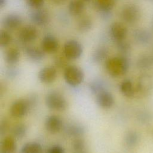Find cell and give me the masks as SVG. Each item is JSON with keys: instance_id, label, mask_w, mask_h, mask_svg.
<instances>
[{"instance_id": "6da1fadb", "label": "cell", "mask_w": 153, "mask_h": 153, "mask_svg": "<svg viewBox=\"0 0 153 153\" xmlns=\"http://www.w3.org/2000/svg\"><path fill=\"white\" fill-rule=\"evenodd\" d=\"M105 68L109 75L112 77H119L127 72L128 62L124 57H112L106 60Z\"/></svg>"}, {"instance_id": "7a4b0ae2", "label": "cell", "mask_w": 153, "mask_h": 153, "mask_svg": "<svg viewBox=\"0 0 153 153\" xmlns=\"http://www.w3.org/2000/svg\"><path fill=\"white\" fill-rule=\"evenodd\" d=\"M84 78L82 70L75 65H69L64 71V78L71 86L76 87L81 84Z\"/></svg>"}, {"instance_id": "3957f363", "label": "cell", "mask_w": 153, "mask_h": 153, "mask_svg": "<svg viewBox=\"0 0 153 153\" xmlns=\"http://www.w3.org/2000/svg\"><path fill=\"white\" fill-rule=\"evenodd\" d=\"M45 102L46 106L52 110L63 111L68 107V102L65 97L56 91L48 93L46 95Z\"/></svg>"}, {"instance_id": "277c9868", "label": "cell", "mask_w": 153, "mask_h": 153, "mask_svg": "<svg viewBox=\"0 0 153 153\" xmlns=\"http://www.w3.org/2000/svg\"><path fill=\"white\" fill-rule=\"evenodd\" d=\"M82 51L81 44L75 39H69L64 44L63 54L68 60H76L79 58Z\"/></svg>"}, {"instance_id": "5b68a950", "label": "cell", "mask_w": 153, "mask_h": 153, "mask_svg": "<svg viewBox=\"0 0 153 153\" xmlns=\"http://www.w3.org/2000/svg\"><path fill=\"white\" fill-rule=\"evenodd\" d=\"M32 106V102L25 99H20L14 101L10 107L11 115L16 118L25 116Z\"/></svg>"}, {"instance_id": "8992f818", "label": "cell", "mask_w": 153, "mask_h": 153, "mask_svg": "<svg viewBox=\"0 0 153 153\" xmlns=\"http://www.w3.org/2000/svg\"><path fill=\"white\" fill-rule=\"evenodd\" d=\"M140 14L139 8L133 4H127L124 5L120 13L122 19L128 23H133L136 22L139 19Z\"/></svg>"}, {"instance_id": "52a82bcc", "label": "cell", "mask_w": 153, "mask_h": 153, "mask_svg": "<svg viewBox=\"0 0 153 153\" xmlns=\"http://www.w3.org/2000/svg\"><path fill=\"white\" fill-rule=\"evenodd\" d=\"M110 36L117 43L124 41L127 35V29L122 23L115 22L112 23L109 28Z\"/></svg>"}, {"instance_id": "ba28073f", "label": "cell", "mask_w": 153, "mask_h": 153, "mask_svg": "<svg viewBox=\"0 0 153 153\" xmlns=\"http://www.w3.org/2000/svg\"><path fill=\"white\" fill-rule=\"evenodd\" d=\"M38 32L36 27L32 25L24 26L19 32L18 37L23 43H30L34 41L38 37Z\"/></svg>"}, {"instance_id": "9c48e42d", "label": "cell", "mask_w": 153, "mask_h": 153, "mask_svg": "<svg viewBox=\"0 0 153 153\" xmlns=\"http://www.w3.org/2000/svg\"><path fill=\"white\" fill-rule=\"evenodd\" d=\"M2 23L5 30H14L20 26L22 23V18L17 14L11 13L4 17Z\"/></svg>"}, {"instance_id": "30bf717a", "label": "cell", "mask_w": 153, "mask_h": 153, "mask_svg": "<svg viewBox=\"0 0 153 153\" xmlns=\"http://www.w3.org/2000/svg\"><path fill=\"white\" fill-rule=\"evenodd\" d=\"M41 47L45 53H53L57 51L59 48V44L57 38L50 34L45 35L41 43Z\"/></svg>"}, {"instance_id": "8fae6325", "label": "cell", "mask_w": 153, "mask_h": 153, "mask_svg": "<svg viewBox=\"0 0 153 153\" xmlns=\"http://www.w3.org/2000/svg\"><path fill=\"white\" fill-rule=\"evenodd\" d=\"M29 17L33 24L41 26L47 25L50 19L48 13L46 10L40 8L32 11L29 14Z\"/></svg>"}, {"instance_id": "7c38bea8", "label": "cell", "mask_w": 153, "mask_h": 153, "mask_svg": "<svg viewBox=\"0 0 153 153\" xmlns=\"http://www.w3.org/2000/svg\"><path fill=\"white\" fill-rule=\"evenodd\" d=\"M96 101L100 107L104 109H108L113 106L114 98L110 92L104 90L96 94Z\"/></svg>"}, {"instance_id": "4fadbf2b", "label": "cell", "mask_w": 153, "mask_h": 153, "mask_svg": "<svg viewBox=\"0 0 153 153\" xmlns=\"http://www.w3.org/2000/svg\"><path fill=\"white\" fill-rule=\"evenodd\" d=\"M63 127V121L57 115H52L48 116L45 121V127L47 131L50 133L59 132Z\"/></svg>"}, {"instance_id": "5bb4252c", "label": "cell", "mask_w": 153, "mask_h": 153, "mask_svg": "<svg viewBox=\"0 0 153 153\" xmlns=\"http://www.w3.org/2000/svg\"><path fill=\"white\" fill-rule=\"evenodd\" d=\"M57 77L56 69L53 66H46L41 69L38 74L39 79L45 84L54 82Z\"/></svg>"}, {"instance_id": "9a60e30c", "label": "cell", "mask_w": 153, "mask_h": 153, "mask_svg": "<svg viewBox=\"0 0 153 153\" xmlns=\"http://www.w3.org/2000/svg\"><path fill=\"white\" fill-rule=\"evenodd\" d=\"M25 52L27 57L34 62L42 60L44 59L45 53L42 48L31 45L26 46L25 48Z\"/></svg>"}, {"instance_id": "2e32d148", "label": "cell", "mask_w": 153, "mask_h": 153, "mask_svg": "<svg viewBox=\"0 0 153 153\" xmlns=\"http://www.w3.org/2000/svg\"><path fill=\"white\" fill-rule=\"evenodd\" d=\"M17 148L15 138L12 136L5 137L2 143L1 153H14Z\"/></svg>"}, {"instance_id": "e0dca14e", "label": "cell", "mask_w": 153, "mask_h": 153, "mask_svg": "<svg viewBox=\"0 0 153 153\" xmlns=\"http://www.w3.org/2000/svg\"><path fill=\"white\" fill-rule=\"evenodd\" d=\"M68 10L71 15L80 16L85 10V4L82 0H71L69 3Z\"/></svg>"}, {"instance_id": "ac0fdd59", "label": "cell", "mask_w": 153, "mask_h": 153, "mask_svg": "<svg viewBox=\"0 0 153 153\" xmlns=\"http://www.w3.org/2000/svg\"><path fill=\"white\" fill-rule=\"evenodd\" d=\"M20 56L19 50L16 47H11L5 53V60L9 65H14L18 62Z\"/></svg>"}, {"instance_id": "d6986e66", "label": "cell", "mask_w": 153, "mask_h": 153, "mask_svg": "<svg viewBox=\"0 0 153 153\" xmlns=\"http://www.w3.org/2000/svg\"><path fill=\"white\" fill-rule=\"evenodd\" d=\"M65 132L69 136L78 137L82 135L84 129L78 124H70L65 127Z\"/></svg>"}, {"instance_id": "ffe728a7", "label": "cell", "mask_w": 153, "mask_h": 153, "mask_svg": "<svg viewBox=\"0 0 153 153\" xmlns=\"http://www.w3.org/2000/svg\"><path fill=\"white\" fill-rule=\"evenodd\" d=\"M22 153H43L42 146L37 142H27L21 149Z\"/></svg>"}, {"instance_id": "44dd1931", "label": "cell", "mask_w": 153, "mask_h": 153, "mask_svg": "<svg viewBox=\"0 0 153 153\" xmlns=\"http://www.w3.org/2000/svg\"><path fill=\"white\" fill-rule=\"evenodd\" d=\"M96 7L102 12L108 13L111 11L115 4V0H95Z\"/></svg>"}, {"instance_id": "7402d4cb", "label": "cell", "mask_w": 153, "mask_h": 153, "mask_svg": "<svg viewBox=\"0 0 153 153\" xmlns=\"http://www.w3.org/2000/svg\"><path fill=\"white\" fill-rule=\"evenodd\" d=\"M121 92L127 97H131L134 94V89L131 81L129 79L123 81L120 85Z\"/></svg>"}, {"instance_id": "603a6c76", "label": "cell", "mask_w": 153, "mask_h": 153, "mask_svg": "<svg viewBox=\"0 0 153 153\" xmlns=\"http://www.w3.org/2000/svg\"><path fill=\"white\" fill-rule=\"evenodd\" d=\"M91 27L92 20L88 16H83L81 17L77 23V27L78 30L82 32L89 30Z\"/></svg>"}, {"instance_id": "cb8c5ba5", "label": "cell", "mask_w": 153, "mask_h": 153, "mask_svg": "<svg viewBox=\"0 0 153 153\" xmlns=\"http://www.w3.org/2000/svg\"><path fill=\"white\" fill-rule=\"evenodd\" d=\"M108 50L105 47H100L95 50L92 55V59L95 62H100L106 59Z\"/></svg>"}, {"instance_id": "d4e9b609", "label": "cell", "mask_w": 153, "mask_h": 153, "mask_svg": "<svg viewBox=\"0 0 153 153\" xmlns=\"http://www.w3.org/2000/svg\"><path fill=\"white\" fill-rule=\"evenodd\" d=\"M27 132V127L23 123L16 124L12 129L13 136L14 138L20 139L26 135Z\"/></svg>"}, {"instance_id": "484cf974", "label": "cell", "mask_w": 153, "mask_h": 153, "mask_svg": "<svg viewBox=\"0 0 153 153\" xmlns=\"http://www.w3.org/2000/svg\"><path fill=\"white\" fill-rule=\"evenodd\" d=\"M72 151L73 153H85L86 145L83 139H75L72 143Z\"/></svg>"}, {"instance_id": "4316f807", "label": "cell", "mask_w": 153, "mask_h": 153, "mask_svg": "<svg viewBox=\"0 0 153 153\" xmlns=\"http://www.w3.org/2000/svg\"><path fill=\"white\" fill-rule=\"evenodd\" d=\"M12 38L7 30L1 29L0 31V45L1 47H5L11 42Z\"/></svg>"}, {"instance_id": "83f0119b", "label": "cell", "mask_w": 153, "mask_h": 153, "mask_svg": "<svg viewBox=\"0 0 153 153\" xmlns=\"http://www.w3.org/2000/svg\"><path fill=\"white\" fill-rule=\"evenodd\" d=\"M27 5L33 8L37 9L40 8L44 4V0H26Z\"/></svg>"}, {"instance_id": "f1b7e54d", "label": "cell", "mask_w": 153, "mask_h": 153, "mask_svg": "<svg viewBox=\"0 0 153 153\" xmlns=\"http://www.w3.org/2000/svg\"><path fill=\"white\" fill-rule=\"evenodd\" d=\"M90 89L91 91L94 93L97 94L99 92L104 90L103 87L101 83L99 82H94V83H92L90 84Z\"/></svg>"}, {"instance_id": "f546056e", "label": "cell", "mask_w": 153, "mask_h": 153, "mask_svg": "<svg viewBox=\"0 0 153 153\" xmlns=\"http://www.w3.org/2000/svg\"><path fill=\"white\" fill-rule=\"evenodd\" d=\"M46 153H65V149L60 145H56L49 148Z\"/></svg>"}, {"instance_id": "4dcf8cb0", "label": "cell", "mask_w": 153, "mask_h": 153, "mask_svg": "<svg viewBox=\"0 0 153 153\" xmlns=\"http://www.w3.org/2000/svg\"><path fill=\"white\" fill-rule=\"evenodd\" d=\"M65 56V55H64ZM66 60H68L65 56V57H59L58 58H57L56 60V65L58 66L60 68L63 67L66 65Z\"/></svg>"}, {"instance_id": "1f68e13d", "label": "cell", "mask_w": 153, "mask_h": 153, "mask_svg": "<svg viewBox=\"0 0 153 153\" xmlns=\"http://www.w3.org/2000/svg\"><path fill=\"white\" fill-rule=\"evenodd\" d=\"M126 140L127 144L132 145L136 141V136L133 133H130L127 136Z\"/></svg>"}, {"instance_id": "d6a6232c", "label": "cell", "mask_w": 153, "mask_h": 153, "mask_svg": "<svg viewBox=\"0 0 153 153\" xmlns=\"http://www.w3.org/2000/svg\"><path fill=\"white\" fill-rule=\"evenodd\" d=\"M50 1L52 2H53L54 4H57V5L62 4H63V2H65L66 1V0H50Z\"/></svg>"}, {"instance_id": "836d02e7", "label": "cell", "mask_w": 153, "mask_h": 153, "mask_svg": "<svg viewBox=\"0 0 153 153\" xmlns=\"http://www.w3.org/2000/svg\"><path fill=\"white\" fill-rule=\"evenodd\" d=\"M7 0H0V8H2L6 5Z\"/></svg>"}, {"instance_id": "e575fe53", "label": "cell", "mask_w": 153, "mask_h": 153, "mask_svg": "<svg viewBox=\"0 0 153 153\" xmlns=\"http://www.w3.org/2000/svg\"><path fill=\"white\" fill-rule=\"evenodd\" d=\"M86 1H88V0H86Z\"/></svg>"}]
</instances>
